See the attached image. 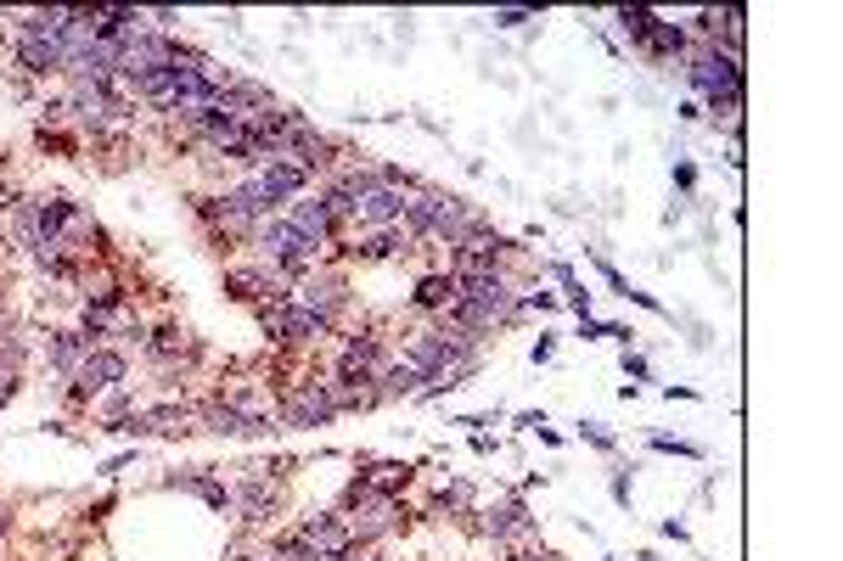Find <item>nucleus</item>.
I'll list each match as a JSON object with an SVG mask.
<instances>
[{"label":"nucleus","mask_w":843,"mask_h":561,"mask_svg":"<svg viewBox=\"0 0 843 561\" xmlns=\"http://www.w3.org/2000/svg\"><path fill=\"white\" fill-rule=\"evenodd\" d=\"M68 119L79 124V130H91V135H102V130H113V124H130L135 119V102H130V90L119 84V79H102V84H68Z\"/></svg>","instance_id":"2"},{"label":"nucleus","mask_w":843,"mask_h":561,"mask_svg":"<svg viewBox=\"0 0 843 561\" xmlns=\"http://www.w3.org/2000/svg\"><path fill=\"white\" fill-rule=\"evenodd\" d=\"M636 561H658V550H641V555H636Z\"/></svg>","instance_id":"31"},{"label":"nucleus","mask_w":843,"mask_h":561,"mask_svg":"<svg viewBox=\"0 0 843 561\" xmlns=\"http://www.w3.org/2000/svg\"><path fill=\"white\" fill-rule=\"evenodd\" d=\"M298 539H304V544H315L321 555H337V550H344V544L355 539V528L344 522V511H321V517H309V522L298 528Z\"/></svg>","instance_id":"9"},{"label":"nucleus","mask_w":843,"mask_h":561,"mask_svg":"<svg viewBox=\"0 0 843 561\" xmlns=\"http://www.w3.org/2000/svg\"><path fill=\"white\" fill-rule=\"evenodd\" d=\"M692 180H698L692 163H674V185H681V192H692Z\"/></svg>","instance_id":"28"},{"label":"nucleus","mask_w":843,"mask_h":561,"mask_svg":"<svg viewBox=\"0 0 843 561\" xmlns=\"http://www.w3.org/2000/svg\"><path fill=\"white\" fill-rule=\"evenodd\" d=\"M236 561H265V555H236Z\"/></svg>","instance_id":"33"},{"label":"nucleus","mask_w":843,"mask_h":561,"mask_svg":"<svg viewBox=\"0 0 843 561\" xmlns=\"http://www.w3.org/2000/svg\"><path fill=\"white\" fill-rule=\"evenodd\" d=\"M613 500L630 506V472H613Z\"/></svg>","instance_id":"27"},{"label":"nucleus","mask_w":843,"mask_h":561,"mask_svg":"<svg viewBox=\"0 0 843 561\" xmlns=\"http://www.w3.org/2000/svg\"><path fill=\"white\" fill-rule=\"evenodd\" d=\"M416 192H405V185H372V192H360V203H355V231H388V225H399L405 220V203H410Z\"/></svg>","instance_id":"3"},{"label":"nucleus","mask_w":843,"mask_h":561,"mask_svg":"<svg viewBox=\"0 0 843 561\" xmlns=\"http://www.w3.org/2000/svg\"><path fill=\"white\" fill-rule=\"evenodd\" d=\"M169 489H192V494H203L214 511H231V489H225V483H214V478H197V472H186V478H169Z\"/></svg>","instance_id":"16"},{"label":"nucleus","mask_w":843,"mask_h":561,"mask_svg":"<svg viewBox=\"0 0 843 561\" xmlns=\"http://www.w3.org/2000/svg\"><path fill=\"white\" fill-rule=\"evenodd\" d=\"M337 416L332 405V382H293V394L282 399V427H326Z\"/></svg>","instance_id":"4"},{"label":"nucleus","mask_w":843,"mask_h":561,"mask_svg":"<svg viewBox=\"0 0 843 561\" xmlns=\"http://www.w3.org/2000/svg\"><path fill=\"white\" fill-rule=\"evenodd\" d=\"M512 561H562V555H551V550H512Z\"/></svg>","instance_id":"29"},{"label":"nucleus","mask_w":843,"mask_h":561,"mask_svg":"<svg viewBox=\"0 0 843 561\" xmlns=\"http://www.w3.org/2000/svg\"><path fill=\"white\" fill-rule=\"evenodd\" d=\"M287 220H293V225H298V231H304L315 247H337V236H344V225H337V214L321 203V192H315V197H309V192H304V197H293Z\"/></svg>","instance_id":"7"},{"label":"nucleus","mask_w":843,"mask_h":561,"mask_svg":"<svg viewBox=\"0 0 843 561\" xmlns=\"http://www.w3.org/2000/svg\"><path fill=\"white\" fill-rule=\"evenodd\" d=\"M0 539H7V511H0Z\"/></svg>","instance_id":"32"},{"label":"nucleus","mask_w":843,"mask_h":561,"mask_svg":"<svg viewBox=\"0 0 843 561\" xmlns=\"http://www.w3.org/2000/svg\"><path fill=\"white\" fill-rule=\"evenodd\" d=\"M551 354H557V343H551V337H540V343H535V365H546Z\"/></svg>","instance_id":"30"},{"label":"nucleus","mask_w":843,"mask_h":561,"mask_svg":"<svg viewBox=\"0 0 843 561\" xmlns=\"http://www.w3.org/2000/svg\"><path fill=\"white\" fill-rule=\"evenodd\" d=\"M473 517H484L478 528H484L495 544H524V539H535V517H529V506H524V500H506V506H495V511H473Z\"/></svg>","instance_id":"8"},{"label":"nucleus","mask_w":843,"mask_h":561,"mask_svg":"<svg viewBox=\"0 0 843 561\" xmlns=\"http://www.w3.org/2000/svg\"><path fill=\"white\" fill-rule=\"evenodd\" d=\"M692 45H687V29L681 23H652V40H647V57H663V62H674V57H687Z\"/></svg>","instance_id":"15"},{"label":"nucleus","mask_w":843,"mask_h":561,"mask_svg":"<svg viewBox=\"0 0 843 561\" xmlns=\"http://www.w3.org/2000/svg\"><path fill=\"white\" fill-rule=\"evenodd\" d=\"M102 410H108V421H124V416L135 410V394H130V388H108V405H102Z\"/></svg>","instance_id":"20"},{"label":"nucleus","mask_w":843,"mask_h":561,"mask_svg":"<svg viewBox=\"0 0 843 561\" xmlns=\"http://www.w3.org/2000/svg\"><path fill=\"white\" fill-rule=\"evenodd\" d=\"M624 377H636V382H647V359H641V354H624Z\"/></svg>","instance_id":"26"},{"label":"nucleus","mask_w":843,"mask_h":561,"mask_svg":"<svg viewBox=\"0 0 843 561\" xmlns=\"http://www.w3.org/2000/svg\"><path fill=\"white\" fill-rule=\"evenodd\" d=\"M146 354H152L158 365L181 359V354H186V332H181V326H158V332L146 337Z\"/></svg>","instance_id":"17"},{"label":"nucleus","mask_w":843,"mask_h":561,"mask_svg":"<svg viewBox=\"0 0 843 561\" xmlns=\"http://www.w3.org/2000/svg\"><path fill=\"white\" fill-rule=\"evenodd\" d=\"M579 438H585V443H597V449H613V432H608L602 421H579Z\"/></svg>","instance_id":"23"},{"label":"nucleus","mask_w":843,"mask_h":561,"mask_svg":"<svg viewBox=\"0 0 843 561\" xmlns=\"http://www.w3.org/2000/svg\"><path fill=\"white\" fill-rule=\"evenodd\" d=\"M652 23H658V12H647V7H624V12H619V29H624L630 45H641V51H647V40H652Z\"/></svg>","instance_id":"18"},{"label":"nucleus","mask_w":843,"mask_h":561,"mask_svg":"<svg viewBox=\"0 0 843 561\" xmlns=\"http://www.w3.org/2000/svg\"><path fill=\"white\" fill-rule=\"evenodd\" d=\"M124 370H130V359H124L119 348H91V354H84V365L73 370L79 399H91V394H102V388H119Z\"/></svg>","instance_id":"6"},{"label":"nucleus","mask_w":843,"mask_h":561,"mask_svg":"<svg viewBox=\"0 0 843 561\" xmlns=\"http://www.w3.org/2000/svg\"><path fill=\"white\" fill-rule=\"evenodd\" d=\"M231 511H242V522H253V528L282 511V489H271L265 466H247V478L231 489Z\"/></svg>","instance_id":"5"},{"label":"nucleus","mask_w":843,"mask_h":561,"mask_svg":"<svg viewBox=\"0 0 843 561\" xmlns=\"http://www.w3.org/2000/svg\"><path fill=\"white\" fill-rule=\"evenodd\" d=\"M18 57H23V68L34 73V79H51V73H62V45H51V40H40V34H18Z\"/></svg>","instance_id":"12"},{"label":"nucleus","mask_w":843,"mask_h":561,"mask_svg":"<svg viewBox=\"0 0 843 561\" xmlns=\"http://www.w3.org/2000/svg\"><path fill=\"white\" fill-rule=\"evenodd\" d=\"M687 84L709 102L714 119L742 113V57H731L720 45H698V51H687Z\"/></svg>","instance_id":"1"},{"label":"nucleus","mask_w":843,"mask_h":561,"mask_svg":"<svg viewBox=\"0 0 843 561\" xmlns=\"http://www.w3.org/2000/svg\"><path fill=\"white\" fill-rule=\"evenodd\" d=\"M130 460H135V449H124V455H113V460L102 466V472H108V478H119V472H130Z\"/></svg>","instance_id":"25"},{"label":"nucleus","mask_w":843,"mask_h":561,"mask_svg":"<svg viewBox=\"0 0 843 561\" xmlns=\"http://www.w3.org/2000/svg\"><path fill=\"white\" fill-rule=\"evenodd\" d=\"M0 309H7V298H0Z\"/></svg>","instance_id":"34"},{"label":"nucleus","mask_w":843,"mask_h":561,"mask_svg":"<svg viewBox=\"0 0 843 561\" xmlns=\"http://www.w3.org/2000/svg\"><path fill=\"white\" fill-rule=\"evenodd\" d=\"M652 449H663V455H687V460H703V449H698V443H687V438H663V432L652 438Z\"/></svg>","instance_id":"22"},{"label":"nucleus","mask_w":843,"mask_h":561,"mask_svg":"<svg viewBox=\"0 0 843 561\" xmlns=\"http://www.w3.org/2000/svg\"><path fill=\"white\" fill-rule=\"evenodd\" d=\"M473 506V483H445L439 489V511H467Z\"/></svg>","instance_id":"19"},{"label":"nucleus","mask_w":843,"mask_h":561,"mask_svg":"<svg viewBox=\"0 0 843 561\" xmlns=\"http://www.w3.org/2000/svg\"><path fill=\"white\" fill-rule=\"evenodd\" d=\"M377 394H383V399H405V394H422V370H416L410 359H388V365L377 370Z\"/></svg>","instance_id":"13"},{"label":"nucleus","mask_w":843,"mask_h":561,"mask_svg":"<svg viewBox=\"0 0 843 561\" xmlns=\"http://www.w3.org/2000/svg\"><path fill=\"white\" fill-rule=\"evenodd\" d=\"M489 23H495V29H524V23H535V12H529V7H500Z\"/></svg>","instance_id":"21"},{"label":"nucleus","mask_w":843,"mask_h":561,"mask_svg":"<svg viewBox=\"0 0 843 561\" xmlns=\"http://www.w3.org/2000/svg\"><path fill=\"white\" fill-rule=\"evenodd\" d=\"M360 258H399V253H410V236L399 231V225H388V231H360V247H355Z\"/></svg>","instance_id":"14"},{"label":"nucleus","mask_w":843,"mask_h":561,"mask_svg":"<svg viewBox=\"0 0 843 561\" xmlns=\"http://www.w3.org/2000/svg\"><path fill=\"white\" fill-rule=\"evenodd\" d=\"M91 348H102V343H91V337H84V332H51V343H45V354H51V365L62 370V377L73 382V370L84 365V354H91Z\"/></svg>","instance_id":"11"},{"label":"nucleus","mask_w":843,"mask_h":561,"mask_svg":"<svg viewBox=\"0 0 843 561\" xmlns=\"http://www.w3.org/2000/svg\"><path fill=\"white\" fill-rule=\"evenodd\" d=\"M18 399V370H0V410Z\"/></svg>","instance_id":"24"},{"label":"nucleus","mask_w":843,"mask_h":561,"mask_svg":"<svg viewBox=\"0 0 843 561\" xmlns=\"http://www.w3.org/2000/svg\"><path fill=\"white\" fill-rule=\"evenodd\" d=\"M450 304H456V275H450V269H439V275H422V280H416L410 309H422V315H445Z\"/></svg>","instance_id":"10"},{"label":"nucleus","mask_w":843,"mask_h":561,"mask_svg":"<svg viewBox=\"0 0 843 561\" xmlns=\"http://www.w3.org/2000/svg\"><path fill=\"white\" fill-rule=\"evenodd\" d=\"M265 561H276V555H265Z\"/></svg>","instance_id":"35"}]
</instances>
